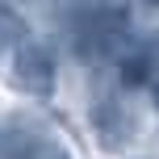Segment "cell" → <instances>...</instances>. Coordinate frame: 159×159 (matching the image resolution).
Segmentation results:
<instances>
[{
	"instance_id": "cell-1",
	"label": "cell",
	"mask_w": 159,
	"mask_h": 159,
	"mask_svg": "<svg viewBox=\"0 0 159 159\" xmlns=\"http://www.w3.org/2000/svg\"><path fill=\"white\" fill-rule=\"evenodd\" d=\"M55 75H59V63H55V50L42 46V42H21L13 55V80L21 92L30 96H46L55 88Z\"/></svg>"
},
{
	"instance_id": "cell-4",
	"label": "cell",
	"mask_w": 159,
	"mask_h": 159,
	"mask_svg": "<svg viewBox=\"0 0 159 159\" xmlns=\"http://www.w3.org/2000/svg\"><path fill=\"white\" fill-rule=\"evenodd\" d=\"M21 42H25V25H21V17H13L8 8H0V50L21 46Z\"/></svg>"
},
{
	"instance_id": "cell-6",
	"label": "cell",
	"mask_w": 159,
	"mask_h": 159,
	"mask_svg": "<svg viewBox=\"0 0 159 159\" xmlns=\"http://www.w3.org/2000/svg\"><path fill=\"white\" fill-rule=\"evenodd\" d=\"M151 101H155V109H159V80H155V88H151Z\"/></svg>"
},
{
	"instance_id": "cell-7",
	"label": "cell",
	"mask_w": 159,
	"mask_h": 159,
	"mask_svg": "<svg viewBox=\"0 0 159 159\" xmlns=\"http://www.w3.org/2000/svg\"><path fill=\"white\" fill-rule=\"evenodd\" d=\"M8 4H17V0H8Z\"/></svg>"
},
{
	"instance_id": "cell-3",
	"label": "cell",
	"mask_w": 159,
	"mask_h": 159,
	"mask_svg": "<svg viewBox=\"0 0 159 159\" xmlns=\"http://www.w3.org/2000/svg\"><path fill=\"white\" fill-rule=\"evenodd\" d=\"M92 130H96V143H101L105 151H117V147H126L130 134H134V117H130L117 101H101L92 109Z\"/></svg>"
},
{
	"instance_id": "cell-2",
	"label": "cell",
	"mask_w": 159,
	"mask_h": 159,
	"mask_svg": "<svg viewBox=\"0 0 159 159\" xmlns=\"http://www.w3.org/2000/svg\"><path fill=\"white\" fill-rule=\"evenodd\" d=\"M46 147V126H38L30 113L0 117V159H38Z\"/></svg>"
},
{
	"instance_id": "cell-5",
	"label": "cell",
	"mask_w": 159,
	"mask_h": 159,
	"mask_svg": "<svg viewBox=\"0 0 159 159\" xmlns=\"http://www.w3.org/2000/svg\"><path fill=\"white\" fill-rule=\"evenodd\" d=\"M38 159H71V155H67L63 147H55V143H50V147H46V151H42Z\"/></svg>"
}]
</instances>
